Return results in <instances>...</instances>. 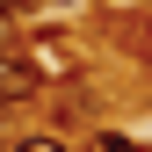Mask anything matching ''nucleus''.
Returning a JSON list of instances; mask_svg holds the SVG:
<instances>
[{"mask_svg": "<svg viewBox=\"0 0 152 152\" xmlns=\"http://www.w3.org/2000/svg\"><path fill=\"white\" fill-rule=\"evenodd\" d=\"M29 94H36L29 58H7V51H0V102H29Z\"/></svg>", "mask_w": 152, "mask_h": 152, "instance_id": "obj_1", "label": "nucleus"}, {"mask_svg": "<svg viewBox=\"0 0 152 152\" xmlns=\"http://www.w3.org/2000/svg\"><path fill=\"white\" fill-rule=\"evenodd\" d=\"M94 152H152V145H138V138H123V130H94Z\"/></svg>", "mask_w": 152, "mask_h": 152, "instance_id": "obj_2", "label": "nucleus"}, {"mask_svg": "<svg viewBox=\"0 0 152 152\" xmlns=\"http://www.w3.org/2000/svg\"><path fill=\"white\" fill-rule=\"evenodd\" d=\"M44 0H0V22H22V15H36Z\"/></svg>", "mask_w": 152, "mask_h": 152, "instance_id": "obj_3", "label": "nucleus"}, {"mask_svg": "<svg viewBox=\"0 0 152 152\" xmlns=\"http://www.w3.org/2000/svg\"><path fill=\"white\" fill-rule=\"evenodd\" d=\"M15 152H72V145H65V138H22Z\"/></svg>", "mask_w": 152, "mask_h": 152, "instance_id": "obj_4", "label": "nucleus"}, {"mask_svg": "<svg viewBox=\"0 0 152 152\" xmlns=\"http://www.w3.org/2000/svg\"><path fill=\"white\" fill-rule=\"evenodd\" d=\"M0 152H7V145H0Z\"/></svg>", "mask_w": 152, "mask_h": 152, "instance_id": "obj_5", "label": "nucleus"}]
</instances>
